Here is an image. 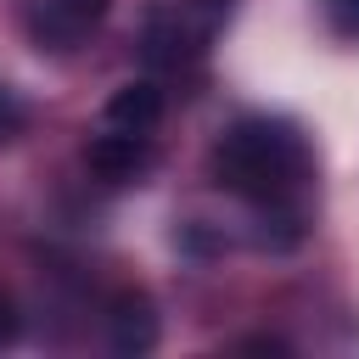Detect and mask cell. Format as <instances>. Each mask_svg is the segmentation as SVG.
Listing matches in <instances>:
<instances>
[{"instance_id": "cell-1", "label": "cell", "mask_w": 359, "mask_h": 359, "mask_svg": "<svg viewBox=\"0 0 359 359\" xmlns=\"http://www.w3.org/2000/svg\"><path fill=\"white\" fill-rule=\"evenodd\" d=\"M208 180L252 208V241L269 252L297 247L320 213V157L303 123L280 112H241L208 146Z\"/></svg>"}, {"instance_id": "cell-2", "label": "cell", "mask_w": 359, "mask_h": 359, "mask_svg": "<svg viewBox=\"0 0 359 359\" xmlns=\"http://www.w3.org/2000/svg\"><path fill=\"white\" fill-rule=\"evenodd\" d=\"M230 22V0H151L140 17V62L151 73H191L208 62Z\"/></svg>"}, {"instance_id": "cell-3", "label": "cell", "mask_w": 359, "mask_h": 359, "mask_svg": "<svg viewBox=\"0 0 359 359\" xmlns=\"http://www.w3.org/2000/svg\"><path fill=\"white\" fill-rule=\"evenodd\" d=\"M107 6H112V0H17V17H22V34H28L39 50L67 56V50H79V45L101 28Z\"/></svg>"}, {"instance_id": "cell-4", "label": "cell", "mask_w": 359, "mask_h": 359, "mask_svg": "<svg viewBox=\"0 0 359 359\" xmlns=\"http://www.w3.org/2000/svg\"><path fill=\"white\" fill-rule=\"evenodd\" d=\"M157 163V140L151 135H135V129H112L101 123V135L84 140V168L101 180V185H140Z\"/></svg>"}, {"instance_id": "cell-5", "label": "cell", "mask_w": 359, "mask_h": 359, "mask_svg": "<svg viewBox=\"0 0 359 359\" xmlns=\"http://www.w3.org/2000/svg\"><path fill=\"white\" fill-rule=\"evenodd\" d=\"M157 337H163L157 303H151L140 286H123V292L107 303V348L123 353V359H140V353L157 348Z\"/></svg>"}, {"instance_id": "cell-6", "label": "cell", "mask_w": 359, "mask_h": 359, "mask_svg": "<svg viewBox=\"0 0 359 359\" xmlns=\"http://www.w3.org/2000/svg\"><path fill=\"white\" fill-rule=\"evenodd\" d=\"M163 112H168L163 84H157V79H129V84H118V90L107 95L101 123H112V129H135V135H157Z\"/></svg>"}, {"instance_id": "cell-7", "label": "cell", "mask_w": 359, "mask_h": 359, "mask_svg": "<svg viewBox=\"0 0 359 359\" xmlns=\"http://www.w3.org/2000/svg\"><path fill=\"white\" fill-rule=\"evenodd\" d=\"M320 11L337 39H359V0H320Z\"/></svg>"}, {"instance_id": "cell-8", "label": "cell", "mask_w": 359, "mask_h": 359, "mask_svg": "<svg viewBox=\"0 0 359 359\" xmlns=\"http://www.w3.org/2000/svg\"><path fill=\"white\" fill-rule=\"evenodd\" d=\"M22 129H28V107L11 84H0V140H17Z\"/></svg>"}, {"instance_id": "cell-9", "label": "cell", "mask_w": 359, "mask_h": 359, "mask_svg": "<svg viewBox=\"0 0 359 359\" xmlns=\"http://www.w3.org/2000/svg\"><path fill=\"white\" fill-rule=\"evenodd\" d=\"M11 337H17V314H11V303L0 297V348H6Z\"/></svg>"}]
</instances>
